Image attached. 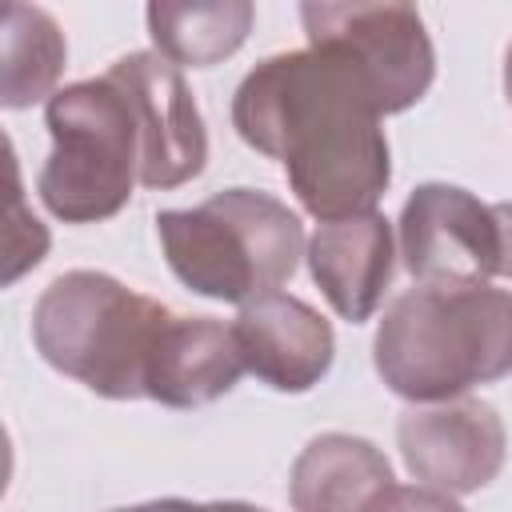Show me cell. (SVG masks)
<instances>
[{
  "label": "cell",
  "instance_id": "cell-1",
  "mask_svg": "<svg viewBox=\"0 0 512 512\" xmlns=\"http://www.w3.org/2000/svg\"><path fill=\"white\" fill-rule=\"evenodd\" d=\"M232 124L248 148L284 164L296 200L320 224L376 212L392 180L372 92L324 48L260 60L232 96Z\"/></svg>",
  "mask_w": 512,
  "mask_h": 512
},
{
  "label": "cell",
  "instance_id": "cell-2",
  "mask_svg": "<svg viewBox=\"0 0 512 512\" xmlns=\"http://www.w3.org/2000/svg\"><path fill=\"white\" fill-rule=\"evenodd\" d=\"M372 360L380 380L412 404L456 400L504 380L512 372V292L412 284L384 308Z\"/></svg>",
  "mask_w": 512,
  "mask_h": 512
},
{
  "label": "cell",
  "instance_id": "cell-3",
  "mask_svg": "<svg viewBox=\"0 0 512 512\" xmlns=\"http://www.w3.org/2000/svg\"><path fill=\"white\" fill-rule=\"evenodd\" d=\"M168 268L184 288L224 304L280 292L308 252L300 216L260 188H224L196 208L156 216Z\"/></svg>",
  "mask_w": 512,
  "mask_h": 512
},
{
  "label": "cell",
  "instance_id": "cell-4",
  "mask_svg": "<svg viewBox=\"0 0 512 512\" xmlns=\"http://www.w3.org/2000/svg\"><path fill=\"white\" fill-rule=\"evenodd\" d=\"M168 316L160 300L124 280L96 268H72L40 292L32 340L56 372L80 380L96 396L136 400L144 396V364Z\"/></svg>",
  "mask_w": 512,
  "mask_h": 512
},
{
  "label": "cell",
  "instance_id": "cell-5",
  "mask_svg": "<svg viewBox=\"0 0 512 512\" xmlns=\"http://www.w3.org/2000/svg\"><path fill=\"white\" fill-rule=\"evenodd\" d=\"M44 124L52 132L36 180L44 208L64 224L116 216L140 180V132L124 92L108 76L68 84L48 100Z\"/></svg>",
  "mask_w": 512,
  "mask_h": 512
},
{
  "label": "cell",
  "instance_id": "cell-6",
  "mask_svg": "<svg viewBox=\"0 0 512 512\" xmlns=\"http://www.w3.org/2000/svg\"><path fill=\"white\" fill-rule=\"evenodd\" d=\"M308 48L340 56L372 92L380 116L412 108L436 76L424 16L412 4H300Z\"/></svg>",
  "mask_w": 512,
  "mask_h": 512
},
{
  "label": "cell",
  "instance_id": "cell-7",
  "mask_svg": "<svg viewBox=\"0 0 512 512\" xmlns=\"http://www.w3.org/2000/svg\"><path fill=\"white\" fill-rule=\"evenodd\" d=\"M400 256L416 284L476 288L500 272V228L492 204L468 188L428 180L400 208Z\"/></svg>",
  "mask_w": 512,
  "mask_h": 512
},
{
  "label": "cell",
  "instance_id": "cell-8",
  "mask_svg": "<svg viewBox=\"0 0 512 512\" xmlns=\"http://www.w3.org/2000/svg\"><path fill=\"white\" fill-rule=\"evenodd\" d=\"M128 100L140 132V184L180 188L208 164V132L184 72L160 52H128L104 72Z\"/></svg>",
  "mask_w": 512,
  "mask_h": 512
},
{
  "label": "cell",
  "instance_id": "cell-9",
  "mask_svg": "<svg viewBox=\"0 0 512 512\" xmlns=\"http://www.w3.org/2000/svg\"><path fill=\"white\" fill-rule=\"evenodd\" d=\"M396 444L416 484L448 496L480 492L500 476L508 456L500 412L476 396L412 404L396 424Z\"/></svg>",
  "mask_w": 512,
  "mask_h": 512
},
{
  "label": "cell",
  "instance_id": "cell-10",
  "mask_svg": "<svg viewBox=\"0 0 512 512\" xmlns=\"http://www.w3.org/2000/svg\"><path fill=\"white\" fill-rule=\"evenodd\" d=\"M232 336L244 368L276 392H308L332 368V324L292 292H268L240 308Z\"/></svg>",
  "mask_w": 512,
  "mask_h": 512
},
{
  "label": "cell",
  "instance_id": "cell-11",
  "mask_svg": "<svg viewBox=\"0 0 512 512\" xmlns=\"http://www.w3.org/2000/svg\"><path fill=\"white\" fill-rule=\"evenodd\" d=\"M308 272L348 324H364L384 292L392 288L396 272V240L392 224L380 212L348 216V220H324L308 236Z\"/></svg>",
  "mask_w": 512,
  "mask_h": 512
},
{
  "label": "cell",
  "instance_id": "cell-12",
  "mask_svg": "<svg viewBox=\"0 0 512 512\" xmlns=\"http://www.w3.org/2000/svg\"><path fill=\"white\" fill-rule=\"evenodd\" d=\"M232 324L172 312L144 364V396L164 408H200L220 400L244 376Z\"/></svg>",
  "mask_w": 512,
  "mask_h": 512
},
{
  "label": "cell",
  "instance_id": "cell-13",
  "mask_svg": "<svg viewBox=\"0 0 512 512\" xmlns=\"http://www.w3.org/2000/svg\"><path fill=\"white\" fill-rule=\"evenodd\" d=\"M392 484V464L372 440L324 432L296 456L288 500L296 512H368V504Z\"/></svg>",
  "mask_w": 512,
  "mask_h": 512
},
{
  "label": "cell",
  "instance_id": "cell-14",
  "mask_svg": "<svg viewBox=\"0 0 512 512\" xmlns=\"http://www.w3.org/2000/svg\"><path fill=\"white\" fill-rule=\"evenodd\" d=\"M148 36L176 68H212L228 60L252 32L256 8L248 0L216 4H148Z\"/></svg>",
  "mask_w": 512,
  "mask_h": 512
},
{
  "label": "cell",
  "instance_id": "cell-15",
  "mask_svg": "<svg viewBox=\"0 0 512 512\" xmlns=\"http://www.w3.org/2000/svg\"><path fill=\"white\" fill-rule=\"evenodd\" d=\"M68 44L60 24L44 8L8 4L4 12V80L0 104L4 108H32L56 96V80L64 72Z\"/></svg>",
  "mask_w": 512,
  "mask_h": 512
},
{
  "label": "cell",
  "instance_id": "cell-16",
  "mask_svg": "<svg viewBox=\"0 0 512 512\" xmlns=\"http://www.w3.org/2000/svg\"><path fill=\"white\" fill-rule=\"evenodd\" d=\"M368 512H464V504L428 484H392L368 504Z\"/></svg>",
  "mask_w": 512,
  "mask_h": 512
},
{
  "label": "cell",
  "instance_id": "cell-17",
  "mask_svg": "<svg viewBox=\"0 0 512 512\" xmlns=\"http://www.w3.org/2000/svg\"><path fill=\"white\" fill-rule=\"evenodd\" d=\"M496 228H500V276H512V200L492 204Z\"/></svg>",
  "mask_w": 512,
  "mask_h": 512
},
{
  "label": "cell",
  "instance_id": "cell-18",
  "mask_svg": "<svg viewBox=\"0 0 512 512\" xmlns=\"http://www.w3.org/2000/svg\"><path fill=\"white\" fill-rule=\"evenodd\" d=\"M112 512H208V504H192V500H148V504H132V508H112Z\"/></svg>",
  "mask_w": 512,
  "mask_h": 512
},
{
  "label": "cell",
  "instance_id": "cell-19",
  "mask_svg": "<svg viewBox=\"0 0 512 512\" xmlns=\"http://www.w3.org/2000/svg\"><path fill=\"white\" fill-rule=\"evenodd\" d=\"M208 512H268L260 504H244V500H212Z\"/></svg>",
  "mask_w": 512,
  "mask_h": 512
},
{
  "label": "cell",
  "instance_id": "cell-20",
  "mask_svg": "<svg viewBox=\"0 0 512 512\" xmlns=\"http://www.w3.org/2000/svg\"><path fill=\"white\" fill-rule=\"evenodd\" d=\"M504 96H508V104H512V44H508V52H504Z\"/></svg>",
  "mask_w": 512,
  "mask_h": 512
}]
</instances>
